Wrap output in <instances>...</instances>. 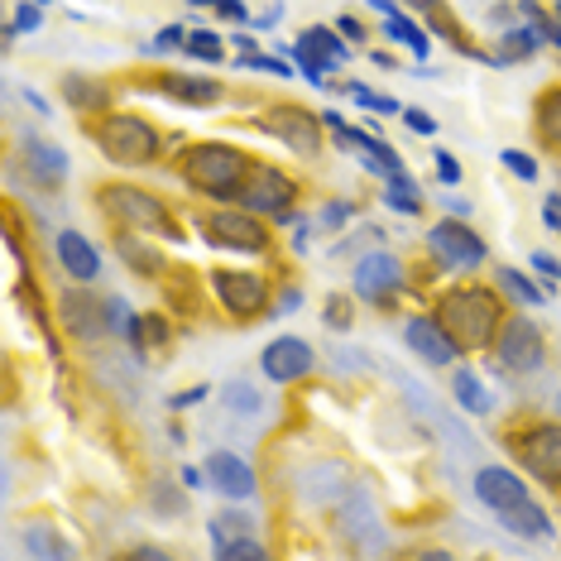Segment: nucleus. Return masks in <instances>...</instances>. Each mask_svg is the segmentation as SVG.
<instances>
[{
  "mask_svg": "<svg viewBox=\"0 0 561 561\" xmlns=\"http://www.w3.org/2000/svg\"><path fill=\"white\" fill-rule=\"evenodd\" d=\"M96 149L121 169H145V163L159 159V130L145 116H130V111H116L96 125Z\"/></svg>",
  "mask_w": 561,
  "mask_h": 561,
  "instance_id": "nucleus-3",
  "label": "nucleus"
},
{
  "mask_svg": "<svg viewBox=\"0 0 561 561\" xmlns=\"http://www.w3.org/2000/svg\"><path fill=\"white\" fill-rule=\"evenodd\" d=\"M240 68H254V72H270V78H293V68L284 58H274V54H245L240 58Z\"/></svg>",
  "mask_w": 561,
  "mask_h": 561,
  "instance_id": "nucleus-39",
  "label": "nucleus"
},
{
  "mask_svg": "<svg viewBox=\"0 0 561 561\" xmlns=\"http://www.w3.org/2000/svg\"><path fill=\"white\" fill-rule=\"evenodd\" d=\"M494 284H500V293L504 298H514V302H533V308H538V302L547 298V293L533 284L528 274H518V270H494Z\"/></svg>",
  "mask_w": 561,
  "mask_h": 561,
  "instance_id": "nucleus-26",
  "label": "nucleus"
},
{
  "mask_svg": "<svg viewBox=\"0 0 561 561\" xmlns=\"http://www.w3.org/2000/svg\"><path fill=\"white\" fill-rule=\"evenodd\" d=\"M116 245H121V254H130V270H135V274H163V254H159L154 245H139L130 231H125Z\"/></svg>",
  "mask_w": 561,
  "mask_h": 561,
  "instance_id": "nucleus-28",
  "label": "nucleus"
},
{
  "mask_svg": "<svg viewBox=\"0 0 561 561\" xmlns=\"http://www.w3.org/2000/svg\"><path fill=\"white\" fill-rule=\"evenodd\" d=\"M385 34L393 44H408L417 54V62H423L427 54H432V39H427V30L417 24L413 15H403V10H393V15H385Z\"/></svg>",
  "mask_w": 561,
  "mask_h": 561,
  "instance_id": "nucleus-23",
  "label": "nucleus"
},
{
  "mask_svg": "<svg viewBox=\"0 0 561 561\" xmlns=\"http://www.w3.org/2000/svg\"><path fill=\"white\" fill-rule=\"evenodd\" d=\"M523 15L533 20V30H538V39H542V44H557V48H561V24H557V20H547L542 10L533 5V0H523Z\"/></svg>",
  "mask_w": 561,
  "mask_h": 561,
  "instance_id": "nucleus-38",
  "label": "nucleus"
},
{
  "mask_svg": "<svg viewBox=\"0 0 561 561\" xmlns=\"http://www.w3.org/2000/svg\"><path fill=\"white\" fill-rule=\"evenodd\" d=\"M538 30H504V39H500V54H494V62H518V58H528V54H538Z\"/></svg>",
  "mask_w": 561,
  "mask_h": 561,
  "instance_id": "nucleus-27",
  "label": "nucleus"
},
{
  "mask_svg": "<svg viewBox=\"0 0 561 561\" xmlns=\"http://www.w3.org/2000/svg\"><path fill=\"white\" fill-rule=\"evenodd\" d=\"M547 226L561 231V197H547Z\"/></svg>",
  "mask_w": 561,
  "mask_h": 561,
  "instance_id": "nucleus-53",
  "label": "nucleus"
},
{
  "mask_svg": "<svg viewBox=\"0 0 561 561\" xmlns=\"http://www.w3.org/2000/svg\"><path fill=\"white\" fill-rule=\"evenodd\" d=\"M476 500L490 508V514H500V508H514V504H523V500H533V494H528V484H523L514 470L484 466L480 476H476Z\"/></svg>",
  "mask_w": 561,
  "mask_h": 561,
  "instance_id": "nucleus-17",
  "label": "nucleus"
},
{
  "mask_svg": "<svg viewBox=\"0 0 561 561\" xmlns=\"http://www.w3.org/2000/svg\"><path fill=\"white\" fill-rule=\"evenodd\" d=\"M211 293H216V302H221L226 312L240 317V322L270 312V284H264L260 274H250V270H216L211 274Z\"/></svg>",
  "mask_w": 561,
  "mask_h": 561,
  "instance_id": "nucleus-6",
  "label": "nucleus"
},
{
  "mask_svg": "<svg viewBox=\"0 0 561 561\" xmlns=\"http://www.w3.org/2000/svg\"><path fill=\"white\" fill-rule=\"evenodd\" d=\"M351 101H360L365 111H379V116H403V106H399L393 96H385V92H369V87H360V82L351 87Z\"/></svg>",
  "mask_w": 561,
  "mask_h": 561,
  "instance_id": "nucleus-34",
  "label": "nucleus"
},
{
  "mask_svg": "<svg viewBox=\"0 0 561 561\" xmlns=\"http://www.w3.org/2000/svg\"><path fill=\"white\" fill-rule=\"evenodd\" d=\"M437 178L442 183H461V163L446 154V149H437Z\"/></svg>",
  "mask_w": 561,
  "mask_h": 561,
  "instance_id": "nucleus-45",
  "label": "nucleus"
},
{
  "mask_svg": "<svg viewBox=\"0 0 561 561\" xmlns=\"http://www.w3.org/2000/svg\"><path fill=\"white\" fill-rule=\"evenodd\" d=\"M538 130L547 145H561V92H547L538 106Z\"/></svg>",
  "mask_w": 561,
  "mask_h": 561,
  "instance_id": "nucleus-30",
  "label": "nucleus"
},
{
  "mask_svg": "<svg viewBox=\"0 0 561 561\" xmlns=\"http://www.w3.org/2000/svg\"><path fill=\"white\" fill-rule=\"evenodd\" d=\"M221 561H264L270 557V547L264 542H254V538H231V542H221V547H211Z\"/></svg>",
  "mask_w": 561,
  "mask_h": 561,
  "instance_id": "nucleus-32",
  "label": "nucleus"
},
{
  "mask_svg": "<svg viewBox=\"0 0 561 561\" xmlns=\"http://www.w3.org/2000/svg\"><path fill=\"white\" fill-rule=\"evenodd\" d=\"M250 528H254V523L245 514H216L211 518V547H221L231 538H250Z\"/></svg>",
  "mask_w": 561,
  "mask_h": 561,
  "instance_id": "nucleus-31",
  "label": "nucleus"
},
{
  "mask_svg": "<svg viewBox=\"0 0 561 561\" xmlns=\"http://www.w3.org/2000/svg\"><path fill=\"white\" fill-rule=\"evenodd\" d=\"M154 508H159V514H183L187 500L173 490V484H154Z\"/></svg>",
  "mask_w": 561,
  "mask_h": 561,
  "instance_id": "nucleus-40",
  "label": "nucleus"
},
{
  "mask_svg": "<svg viewBox=\"0 0 561 561\" xmlns=\"http://www.w3.org/2000/svg\"><path fill=\"white\" fill-rule=\"evenodd\" d=\"M260 125H264V135H274L278 145H288L302 159H312L322 149V121L308 116L302 106H274L270 116H260Z\"/></svg>",
  "mask_w": 561,
  "mask_h": 561,
  "instance_id": "nucleus-9",
  "label": "nucleus"
},
{
  "mask_svg": "<svg viewBox=\"0 0 561 561\" xmlns=\"http://www.w3.org/2000/svg\"><path fill=\"white\" fill-rule=\"evenodd\" d=\"M557 413H561V393H557Z\"/></svg>",
  "mask_w": 561,
  "mask_h": 561,
  "instance_id": "nucleus-58",
  "label": "nucleus"
},
{
  "mask_svg": "<svg viewBox=\"0 0 561 561\" xmlns=\"http://www.w3.org/2000/svg\"><path fill=\"white\" fill-rule=\"evenodd\" d=\"M427 250L437 254V264H446V270H476V264H484V240L466 221H437L427 231Z\"/></svg>",
  "mask_w": 561,
  "mask_h": 561,
  "instance_id": "nucleus-10",
  "label": "nucleus"
},
{
  "mask_svg": "<svg viewBox=\"0 0 561 561\" xmlns=\"http://www.w3.org/2000/svg\"><path fill=\"white\" fill-rule=\"evenodd\" d=\"M62 322H68V336L101 341L111 331L106 298H96V293H87V288H68L62 293Z\"/></svg>",
  "mask_w": 561,
  "mask_h": 561,
  "instance_id": "nucleus-15",
  "label": "nucleus"
},
{
  "mask_svg": "<svg viewBox=\"0 0 561 561\" xmlns=\"http://www.w3.org/2000/svg\"><path fill=\"white\" fill-rule=\"evenodd\" d=\"M130 557H139V561H149V557H154V561H159V557H169V552H163V547H135Z\"/></svg>",
  "mask_w": 561,
  "mask_h": 561,
  "instance_id": "nucleus-55",
  "label": "nucleus"
},
{
  "mask_svg": "<svg viewBox=\"0 0 561 561\" xmlns=\"http://www.w3.org/2000/svg\"><path fill=\"white\" fill-rule=\"evenodd\" d=\"M451 393H456V403H461L470 417H490V413H494V393H490V385H484L476 369H461V365H456Z\"/></svg>",
  "mask_w": 561,
  "mask_h": 561,
  "instance_id": "nucleus-22",
  "label": "nucleus"
},
{
  "mask_svg": "<svg viewBox=\"0 0 561 561\" xmlns=\"http://www.w3.org/2000/svg\"><path fill=\"white\" fill-rule=\"evenodd\" d=\"M202 480H207V466H202V470L197 466H183V484H187V490H197Z\"/></svg>",
  "mask_w": 561,
  "mask_h": 561,
  "instance_id": "nucleus-52",
  "label": "nucleus"
},
{
  "mask_svg": "<svg viewBox=\"0 0 561 561\" xmlns=\"http://www.w3.org/2000/svg\"><path fill=\"white\" fill-rule=\"evenodd\" d=\"M504 169L514 173V178H523V183H538V159L533 154H523V149H504Z\"/></svg>",
  "mask_w": 561,
  "mask_h": 561,
  "instance_id": "nucleus-37",
  "label": "nucleus"
},
{
  "mask_svg": "<svg viewBox=\"0 0 561 561\" xmlns=\"http://www.w3.org/2000/svg\"><path fill=\"white\" fill-rule=\"evenodd\" d=\"M385 207L403 211V216H417L423 211V197H403V193H385Z\"/></svg>",
  "mask_w": 561,
  "mask_h": 561,
  "instance_id": "nucleus-43",
  "label": "nucleus"
},
{
  "mask_svg": "<svg viewBox=\"0 0 561 561\" xmlns=\"http://www.w3.org/2000/svg\"><path fill=\"white\" fill-rule=\"evenodd\" d=\"M62 96H68L78 111H106L111 106V92L92 78H62Z\"/></svg>",
  "mask_w": 561,
  "mask_h": 561,
  "instance_id": "nucleus-25",
  "label": "nucleus"
},
{
  "mask_svg": "<svg viewBox=\"0 0 561 561\" xmlns=\"http://www.w3.org/2000/svg\"><path fill=\"white\" fill-rule=\"evenodd\" d=\"M298 44H302V48H312L317 58H327L331 68H346V58H351V48L341 44V34H331L327 24H312V30H302V34H298Z\"/></svg>",
  "mask_w": 561,
  "mask_h": 561,
  "instance_id": "nucleus-24",
  "label": "nucleus"
},
{
  "mask_svg": "<svg viewBox=\"0 0 561 561\" xmlns=\"http://www.w3.org/2000/svg\"><path fill=\"white\" fill-rule=\"evenodd\" d=\"M355 298L360 302H375V308H385V302H393L403 293V264L399 254L389 250H369L360 264H355Z\"/></svg>",
  "mask_w": 561,
  "mask_h": 561,
  "instance_id": "nucleus-8",
  "label": "nucleus"
},
{
  "mask_svg": "<svg viewBox=\"0 0 561 561\" xmlns=\"http://www.w3.org/2000/svg\"><path fill=\"white\" fill-rule=\"evenodd\" d=\"M96 202H101V211H106L111 221L121 226V231H163V236H173L169 207H163L154 193L135 187V183H111V187H101Z\"/></svg>",
  "mask_w": 561,
  "mask_h": 561,
  "instance_id": "nucleus-4",
  "label": "nucleus"
},
{
  "mask_svg": "<svg viewBox=\"0 0 561 561\" xmlns=\"http://www.w3.org/2000/svg\"><path fill=\"white\" fill-rule=\"evenodd\" d=\"M207 484L216 494H226V500H254V494H260V480H254L250 461L236 456V451H211L207 456Z\"/></svg>",
  "mask_w": 561,
  "mask_h": 561,
  "instance_id": "nucleus-16",
  "label": "nucleus"
},
{
  "mask_svg": "<svg viewBox=\"0 0 561 561\" xmlns=\"http://www.w3.org/2000/svg\"><path fill=\"white\" fill-rule=\"evenodd\" d=\"M226 408H236L240 417H254L260 413V393H254L250 385H226Z\"/></svg>",
  "mask_w": 561,
  "mask_h": 561,
  "instance_id": "nucleus-36",
  "label": "nucleus"
},
{
  "mask_svg": "<svg viewBox=\"0 0 561 561\" xmlns=\"http://www.w3.org/2000/svg\"><path fill=\"white\" fill-rule=\"evenodd\" d=\"M298 302H302V293H298V288H284V293H278V302H274V308H278V312H293V308H298Z\"/></svg>",
  "mask_w": 561,
  "mask_h": 561,
  "instance_id": "nucleus-51",
  "label": "nucleus"
},
{
  "mask_svg": "<svg viewBox=\"0 0 561 561\" xmlns=\"http://www.w3.org/2000/svg\"><path fill=\"white\" fill-rule=\"evenodd\" d=\"M216 10H221V20H236V24H245V20H250L240 0H216Z\"/></svg>",
  "mask_w": 561,
  "mask_h": 561,
  "instance_id": "nucleus-48",
  "label": "nucleus"
},
{
  "mask_svg": "<svg viewBox=\"0 0 561 561\" xmlns=\"http://www.w3.org/2000/svg\"><path fill=\"white\" fill-rule=\"evenodd\" d=\"M494 351H500V365L504 369H518V375H528V369L542 365V331L533 322H523V317H514V322L500 327V341H494Z\"/></svg>",
  "mask_w": 561,
  "mask_h": 561,
  "instance_id": "nucleus-13",
  "label": "nucleus"
},
{
  "mask_svg": "<svg viewBox=\"0 0 561 561\" xmlns=\"http://www.w3.org/2000/svg\"><path fill=\"white\" fill-rule=\"evenodd\" d=\"M437 317H442V327L456 336V346H461V351H484V346H494V341H500L504 298L494 288L466 284V288L442 293Z\"/></svg>",
  "mask_w": 561,
  "mask_h": 561,
  "instance_id": "nucleus-1",
  "label": "nucleus"
},
{
  "mask_svg": "<svg viewBox=\"0 0 561 561\" xmlns=\"http://www.w3.org/2000/svg\"><path fill=\"white\" fill-rule=\"evenodd\" d=\"M24 163H30V178L48 193H58L62 178H68V154H62L58 145H48V139H30L24 145Z\"/></svg>",
  "mask_w": 561,
  "mask_h": 561,
  "instance_id": "nucleus-19",
  "label": "nucleus"
},
{
  "mask_svg": "<svg viewBox=\"0 0 561 561\" xmlns=\"http://www.w3.org/2000/svg\"><path fill=\"white\" fill-rule=\"evenodd\" d=\"M518 461L542 484H561V423H533L518 437Z\"/></svg>",
  "mask_w": 561,
  "mask_h": 561,
  "instance_id": "nucleus-11",
  "label": "nucleus"
},
{
  "mask_svg": "<svg viewBox=\"0 0 561 561\" xmlns=\"http://www.w3.org/2000/svg\"><path fill=\"white\" fill-rule=\"evenodd\" d=\"M34 30H44V5H20L15 10V20H10V30H5V39H15V34H34Z\"/></svg>",
  "mask_w": 561,
  "mask_h": 561,
  "instance_id": "nucleus-35",
  "label": "nucleus"
},
{
  "mask_svg": "<svg viewBox=\"0 0 561 561\" xmlns=\"http://www.w3.org/2000/svg\"><path fill=\"white\" fill-rule=\"evenodd\" d=\"M250 169L254 163L245 159V149H236V145H193L183 154V178L197 187V193H207L216 202L240 197Z\"/></svg>",
  "mask_w": 561,
  "mask_h": 561,
  "instance_id": "nucleus-2",
  "label": "nucleus"
},
{
  "mask_svg": "<svg viewBox=\"0 0 561 561\" xmlns=\"http://www.w3.org/2000/svg\"><path fill=\"white\" fill-rule=\"evenodd\" d=\"M336 30L346 34L351 44H360V39H365V30H360V20H355V15H341V20H336Z\"/></svg>",
  "mask_w": 561,
  "mask_h": 561,
  "instance_id": "nucleus-49",
  "label": "nucleus"
},
{
  "mask_svg": "<svg viewBox=\"0 0 561 561\" xmlns=\"http://www.w3.org/2000/svg\"><path fill=\"white\" fill-rule=\"evenodd\" d=\"M163 92L187 101V106H216L226 96V87L211 78H193V72H163Z\"/></svg>",
  "mask_w": 561,
  "mask_h": 561,
  "instance_id": "nucleus-20",
  "label": "nucleus"
},
{
  "mask_svg": "<svg viewBox=\"0 0 561 561\" xmlns=\"http://www.w3.org/2000/svg\"><path fill=\"white\" fill-rule=\"evenodd\" d=\"M24 547H30L34 557H72V547L62 538H54V528H48V523H34V528L24 533Z\"/></svg>",
  "mask_w": 561,
  "mask_h": 561,
  "instance_id": "nucleus-29",
  "label": "nucleus"
},
{
  "mask_svg": "<svg viewBox=\"0 0 561 561\" xmlns=\"http://www.w3.org/2000/svg\"><path fill=\"white\" fill-rule=\"evenodd\" d=\"M183 54H187V58H202V62H216V58H226V44H221V39H216V34H207V30H197V34H187Z\"/></svg>",
  "mask_w": 561,
  "mask_h": 561,
  "instance_id": "nucleus-33",
  "label": "nucleus"
},
{
  "mask_svg": "<svg viewBox=\"0 0 561 561\" xmlns=\"http://www.w3.org/2000/svg\"><path fill=\"white\" fill-rule=\"evenodd\" d=\"M557 20H561V5H557Z\"/></svg>",
  "mask_w": 561,
  "mask_h": 561,
  "instance_id": "nucleus-59",
  "label": "nucleus"
},
{
  "mask_svg": "<svg viewBox=\"0 0 561 561\" xmlns=\"http://www.w3.org/2000/svg\"><path fill=\"white\" fill-rule=\"evenodd\" d=\"M260 369L274 385H298L302 375H312V346L302 336H274L260 351Z\"/></svg>",
  "mask_w": 561,
  "mask_h": 561,
  "instance_id": "nucleus-12",
  "label": "nucleus"
},
{
  "mask_svg": "<svg viewBox=\"0 0 561 561\" xmlns=\"http://www.w3.org/2000/svg\"><path fill=\"white\" fill-rule=\"evenodd\" d=\"M500 528H508L514 538H552V518H547V508H538L533 500H523L514 508H500Z\"/></svg>",
  "mask_w": 561,
  "mask_h": 561,
  "instance_id": "nucleus-21",
  "label": "nucleus"
},
{
  "mask_svg": "<svg viewBox=\"0 0 561 561\" xmlns=\"http://www.w3.org/2000/svg\"><path fill=\"white\" fill-rule=\"evenodd\" d=\"M202 236L221 250H240V254H264L270 250V231L254 211H231V207H216L202 216Z\"/></svg>",
  "mask_w": 561,
  "mask_h": 561,
  "instance_id": "nucleus-5",
  "label": "nucleus"
},
{
  "mask_svg": "<svg viewBox=\"0 0 561 561\" xmlns=\"http://www.w3.org/2000/svg\"><path fill=\"white\" fill-rule=\"evenodd\" d=\"M34 5H54V0H34Z\"/></svg>",
  "mask_w": 561,
  "mask_h": 561,
  "instance_id": "nucleus-57",
  "label": "nucleus"
},
{
  "mask_svg": "<svg viewBox=\"0 0 561 561\" xmlns=\"http://www.w3.org/2000/svg\"><path fill=\"white\" fill-rule=\"evenodd\" d=\"M403 341H408V351L427 365H456V355H461L456 336L442 327V317H408Z\"/></svg>",
  "mask_w": 561,
  "mask_h": 561,
  "instance_id": "nucleus-14",
  "label": "nucleus"
},
{
  "mask_svg": "<svg viewBox=\"0 0 561 561\" xmlns=\"http://www.w3.org/2000/svg\"><path fill=\"white\" fill-rule=\"evenodd\" d=\"M193 5H216V0H193Z\"/></svg>",
  "mask_w": 561,
  "mask_h": 561,
  "instance_id": "nucleus-56",
  "label": "nucleus"
},
{
  "mask_svg": "<svg viewBox=\"0 0 561 561\" xmlns=\"http://www.w3.org/2000/svg\"><path fill=\"white\" fill-rule=\"evenodd\" d=\"M145 341L149 346H163V341H169V322H163V317H145Z\"/></svg>",
  "mask_w": 561,
  "mask_h": 561,
  "instance_id": "nucleus-47",
  "label": "nucleus"
},
{
  "mask_svg": "<svg viewBox=\"0 0 561 561\" xmlns=\"http://www.w3.org/2000/svg\"><path fill=\"white\" fill-rule=\"evenodd\" d=\"M408 10H417V15H437V0H403Z\"/></svg>",
  "mask_w": 561,
  "mask_h": 561,
  "instance_id": "nucleus-54",
  "label": "nucleus"
},
{
  "mask_svg": "<svg viewBox=\"0 0 561 561\" xmlns=\"http://www.w3.org/2000/svg\"><path fill=\"white\" fill-rule=\"evenodd\" d=\"M533 270H538L542 278H552V284H557V278H561V260H552L547 250H538V254H533Z\"/></svg>",
  "mask_w": 561,
  "mask_h": 561,
  "instance_id": "nucleus-46",
  "label": "nucleus"
},
{
  "mask_svg": "<svg viewBox=\"0 0 561 561\" xmlns=\"http://www.w3.org/2000/svg\"><path fill=\"white\" fill-rule=\"evenodd\" d=\"M351 216H355L351 202H327V207H322V226H327V231H341Z\"/></svg>",
  "mask_w": 561,
  "mask_h": 561,
  "instance_id": "nucleus-41",
  "label": "nucleus"
},
{
  "mask_svg": "<svg viewBox=\"0 0 561 561\" xmlns=\"http://www.w3.org/2000/svg\"><path fill=\"white\" fill-rule=\"evenodd\" d=\"M403 125H408L413 135H432V130H437V121H432L427 111H403Z\"/></svg>",
  "mask_w": 561,
  "mask_h": 561,
  "instance_id": "nucleus-44",
  "label": "nucleus"
},
{
  "mask_svg": "<svg viewBox=\"0 0 561 561\" xmlns=\"http://www.w3.org/2000/svg\"><path fill=\"white\" fill-rule=\"evenodd\" d=\"M236 202L254 216H284V211H293V202H298V183H293L284 169H270V163H264V169H250Z\"/></svg>",
  "mask_w": 561,
  "mask_h": 561,
  "instance_id": "nucleus-7",
  "label": "nucleus"
},
{
  "mask_svg": "<svg viewBox=\"0 0 561 561\" xmlns=\"http://www.w3.org/2000/svg\"><path fill=\"white\" fill-rule=\"evenodd\" d=\"M327 322H331V327H351V308H346V302H331V308H327Z\"/></svg>",
  "mask_w": 561,
  "mask_h": 561,
  "instance_id": "nucleus-50",
  "label": "nucleus"
},
{
  "mask_svg": "<svg viewBox=\"0 0 561 561\" xmlns=\"http://www.w3.org/2000/svg\"><path fill=\"white\" fill-rule=\"evenodd\" d=\"M183 44H187V30H183V24H169V30H163L149 48H154V54H169V48H183Z\"/></svg>",
  "mask_w": 561,
  "mask_h": 561,
  "instance_id": "nucleus-42",
  "label": "nucleus"
},
{
  "mask_svg": "<svg viewBox=\"0 0 561 561\" xmlns=\"http://www.w3.org/2000/svg\"><path fill=\"white\" fill-rule=\"evenodd\" d=\"M54 250H58L62 274H68L72 284H92V278L101 274V254H96V245H92L87 236H78V231H62Z\"/></svg>",
  "mask_w": 561,
  "mask_h": 561,
  "instance_id": "nucleus-18",
  "label": "nucleus"
}]
</instances>
